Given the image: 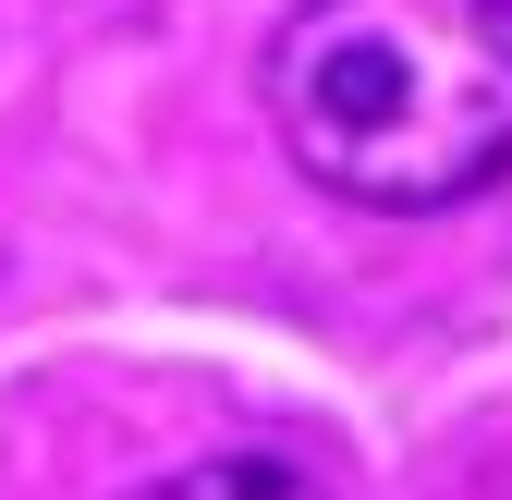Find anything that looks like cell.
<instances>
[{
	"instance_id": "1",
	"label": "cell",
	"mask_w": 512,
	"mask_h": 500,
	"mask_svg": "<svg viewBox=\"0 0 512 500\" xmlns=\"http://www.w3.org/2000/svg\"><path fill=\"white\" fill-rule=\"evenodd\" d=\"M269 122L342 208H464L512 171V0H293Z\"/></svg>"
},
{
	"instance_id": "2",
	"label": "cell",
	"mask_w": 512,
	"mask_h": 500,
	"mask_svg": "<svg viewBox=\"0 0 512 500\" xmlns=\"http://www.w3.org/2000/svg\"><path fill=\"white\" fill-rule=\"evenodd\" d=\"M135 500H330V488L305 464H281V452H208V464H183V476H159Z\"/></svg>"
}]
</instances>
